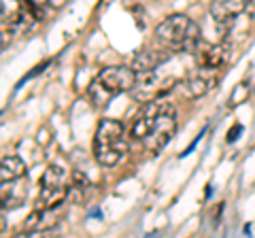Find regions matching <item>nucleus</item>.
<instances>
[{
    "mask_svg": "<svg viewBox=\"0 0 255 238\" xmlns=\"http://www.w3.org/2000/svg\"><path fill=\"white\" fill-rule=\"evenodd\" d=\"M136 73L132 66H107L102 68L87 87V98L94 107H107L109 100L124 92H132L136 87Z\"/></svg>",
    "mask_w": 255,
    "mask_h": 238,
    "instance_id": "1",
    "label": "nucleus"
},
{
    "mask_svg": "<svg viewBox=\"0 0 255 238\" xmlns=\"http://www.w3.org/2000/svg\"><path fill=\"white\" fill-rule=\"evenodd\" d=\"M155 38L170 51H196L200 43V28L187 15H170L155 26Z\"/></svg>",
    "mask_w": 255,
    "mask_h": 238,
    "instance_id": "2",
    "label": "nucleus"
},
{
    "mask_svg": "<svg viewBox=\"0 0 255 238\" xmlns=\"http://www.w3.org/2000/svg\"><path fill=\"white\" fill-rule=\"evenodd\" d=\"M126 151L124 123L117 119H102L94 138V157L100 166H115Z\"/></svg>",
    "mask_w": 255,
    "mask_h": 238,
    "instance_id": "3",
    "label": "nucleus"
},
{
    "mask_svg": "<svg viewBox=\"0 0 255 238\" xmlns=\"http://www.w3.org/2000/svg\"><path fill=\"white\" fill-rule=\"evenodd\" d=\"M136 87L130 92L132 98L140 102V105H149V102L162 100L164 94H168L174 85H181L174 77H164L159 79L157 73H149V75H136Z\"/></svg>",
    "mask_w": 255,
    "mask_h": 238,
    "instance_id": "4",
    "label": "nucleus"
},
{
    "mask_svg": "<svg viewBox=\"0 0 255 238\" xmlns=\"http://www.w3.org/2000/svg\"><path fill=\"white\" fill-rule=\"evenodd\" d=\"M170 107H172L170 102H164V100H155V102H149V105H142L140 113L132 121L130 136L134 140H142V142H145L151 136V132L155 130L159 117H162Z\"/></svg>",
    "mask_w": 255,
    "mask_h": 238,
    "instance_id": "5",
    "label": "nucleus"
},
{
    "mask_svg": "<svg viewBox=\"0 0 255 238\" xmlns=\"http://www.w3.org/2000/svg\"><path fill=\"white\" fill-rule=\"evenodd\" d=\"M174 130H177V111H174V107H170L162 117H159L155 130L151 132V136L145 140V149L151 153L162 151V149L170 142Z\"/></svg>",
    "mask_w": 255,
    "mask_h": 238,
    "instance_id": "6",
    "label": "nucleus"
},
{
    "mask_svg": "<svg viewBox=\"0 0 255 238\" xmlns=\"http://www.w3.org/2000/svg\"><path fill=\"white\" fill-rule=\"evenodd\" d=\"M255 2H247V0H217L211 4V15L219 26H228L232 23L241 13L253 11Z\"/></svg>",
    "mask_w": 255,
    "mask_h": 238,
    "instance_id": "7",
    "label": "nucleus"
},
{
    "mask_svg": "<svg viewBox=\"0 0 255 238\" xmlns=\"http://www.w3.org/2000/svg\"><path fill=\"white\" fill-rule=\"evenodd\" d=\"M64 215V206L60 209H49V211H32L23 221L26 232H49L60 224Z\"/></svg>",
    "mask_w": 255,
    "mask_h": 238,
    "instance_id": "8",
    "label": "nucleus"
},
{
    "mask_svg": "<svg viewBox=\"0 0 255 238\" xmlns=\"http://www.w3.org/2000/svg\"><path fill=\"white\" fill-rule=\"evenodd\" d=\"M196 53H198V64H200V68H204V70H217V68H221L228 62L230 47L226 43L206 45V47H202V49L196 51Z\"/></svg>",
    "mask_w": 255,
    "mask_h": 238,
    "instance_id": "9",
    "label": "nucleus"
},
{
    "mask_svg": "<svg viewBox=\"0 0 255 238\" xmlns=\"http://www.w3.org/2000/svg\"><path fill=\"white\" fill-rule=\"evenodd\" d=\"M170 53L166 51H157V49H140L132 60V70L136 75H149L155 73V68L162 64V62L168 60Z\"/></svg>",
    "mask_w": 255,
    "mask_h": 238,
    "instance_id": "10",
    "label": "nucleus"
},
{
    "mask_svg": "<svg viewBox=\"0 0 255 238\" xmlns=\"http://www.w3.org/2000/svg\"><path fill=\"white\" fill-rule=\"evenodd\" d=\"M68 202V187H47L41 189L36 202H34V211H49V209H60Z\"/></svg>",
    "mask_w": 255,
    "mask_h": 238,
    "instance_id": "11",
    "label": "nucleus"
},
{
    "mask_svg": "<svg viewBox=\"0 0 255 238\" xmlns=\"http://www.w3.org/2000/svg\"><path fill=\"white\" fill-rule=\"evenodd\" d=\"M34 21H36V15L32 13L28 2H23V4L17 6V11L11 13V17H9V32H13V34H26Z\"/></svg>",
    "mask_w": 255,
    "mask_h": 238,
    "instance_id": "12",
    "label": "nucleus"
},
{
    "mask_svg": "<svg viewBox=\"0 0 255 238\" xmlns=\"http://www.w3.org/2000/svg\"><path fill=\"white\" fill-rule=\"evenodd\" d=\"M26 170H28L26 162L17 155H6L0 162V179H2V183H15L26 174Z\"/></svg>",
    "mask_w": 255,
    "mask_h": 238,
    "instance_id": "13",
    "label": "nucleus"
},
{
    "mask_svg": "<svg viewBox=\"0 0 255 238\" xmlns=\"http://www.w3.org/2000/svg\"><path fill=\"white\" fill-rule=\"evenodd\" d=\"M213 85H215L213 79L202 77V75H191V77L185 79V81H181L183 92H185V96H189V98H200V96H204V94L209 92Z\"/></svg>",
    "mask_w": 255,
    "mask_h": 238,
    "instance_id": "14",
    "label": "nucleus"
},
{
    "mask_svg": "<svg viewBox=\"0 0 255 238\" xmlns=\"http://www.w3.org/2000/svg\"><path fill=\"white\" fill-rule=\"evenodd\" d=\"M26 198V187L15 183H2V204L4 209H17Z\"/></svg>",
    "mask_w": 255,
    "mask_h": 238,
    "instance_id": "15",
    "label": "nucleus"
},
{
    "mask_svg": "<svg viewBox=\"0 0 255 238\" xmlns=\"http://www.w3.org/2000/svg\"><path fill=\"white\" fill-rule=\"evenodd\" d=\"M64 168L60 164H51L49 168H47L43 172V177H41V189H47V187H64Z\"/></svg>",
    "mask_w": 255,
    "mask_h": 238,
    "instance_id": "16",
    "label": "nucleus"
},
{
    "mask_svg": "<svg viewBox=\"0 0 255 238\" xmlns=\"http://www.w3.org/2000/svg\"><path fill=\"white\" fill-rule=\"evenodd\" d=\"M19 238H51L49 232H28L26 236H19Z\"/></svg>",
    "mask_w": 255,
    "mask_h": 238,
    "instance_id": "17",
    "label": "nucleus"
},
{
    "mask_svg": "<svg viewBox=\"0 0 255 238\" xmlns=\"http://www.w3.org/2000/svg\"><path fill=\"white\" fill-rule=\"evenodd\" d=\"M238 132H241V125H236V128H234L232 132H228V140H230V142H234V140H236V134H238Z\"/></svg>",
    "mask_w": 255,
    "mask_h": 238,
    "instance_id": "18",
    "label": "nucleus"
}]
</instances>
